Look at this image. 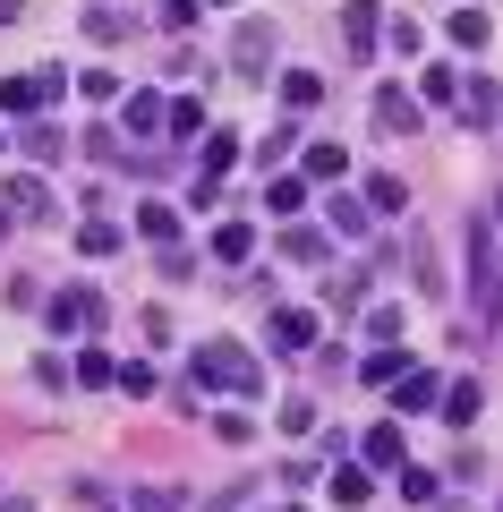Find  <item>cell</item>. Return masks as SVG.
<instances>
[{"mask_svg":"<svg viewBox=\"0 0 503 512\" xmlns=\"http://www.w3.org/2000/svg\"><path fill=\"white\" fill-rule=\"evenodd\" d=\"M231 163H239V137H231V128H205V146H197V171H205V180H222Z\"/></svg>","mask_w":503,"mask_h":512,"instance_id":"cell-16","label":"cell"},{"mask_svg":"<svg viewBox=\"0 0 503 512\" xmlns=\"http://www.w3.org/2000/svg\"><path fill=\"white\" fill-rule=\"evenodd\" d=\"M111 384H120V393H137V402H154V393H162L154 359H120V376H111Z\"/></svg>","mask_w":503,"mask_h":512,"instance_id":"cell-29","label":"cell"},{"mask_svg":"<svg viewBox=\"0 0 503 512\" xmlns=\"http://www.w3.org/2000/svg\"><path fill=\"white\" fill-rule=\"evenodd\" d=\"M435 487H444L435 470H410V461H401V495H410V504H435Z\"/></svg>","mask_w":503,"mask_h":512,"instance_id":"cell-37","label":"cell"},{"mask_svg":"<svg viewBox=\"0 0 503 512\" xmlns=\"http://www.w3.org/2000/svg\"><path fill=\"white\" fill-rule=\"evenodd\" d=\"M162 128H171V137H205V111L197 103H171V111H162Z\"/></svg>","mask_w":503,"mask_h":512,"instance_id":"cell-36","label":"cell"},{"mask_svg":"<svg viewBox=\"0 0 503 512\" xmlns=\"http://www.w3.org/2000/svg\"><path fill=\"white\" fill-rule=\"evenodd\" d=\"M342 43H350V60H367L384 43V0H350L342 9Z\"/></svg>","mask_w":503,"mask_h":512,"instance_id":"cell-8","label":"cell"},{"mask_svg":"<svg viewBox=\"0 0 503 512\" xmlns=\"http://www.w3.org/2000/svg\"><path fill=\"white\" fill-rule=\"evenodd\" d=\"M324 103V77H307V69H282V111H316Z\"/></svg>","mask_w":503,"mask_h":512,"instance_id":"cell-23","label":"cell"},{"mask_svg":"<svg viewBox=\"0 0 503 512\" xmlns=\"http://www.w3.org/2000/svg\"><path fill=\"white\" fill-rule=\"evenodd\" d=\"M342 171H350L342 146H307V154H299V180H342Z\"/></svg>","mask_w":503,"mask_h":512,"instance_id":"cell-25","label":"cell"},{"mask_svg":"<svg viewBox=\"0 0 503 512\" xmlns=\"http://www.w3.org/2000/svg\"><path fill=\"white\" fill-rule=\"evenodd\" d=\"M231 69H239V77H265V69H273V18H248V26L231 35Z\"/></svg>","mask_w":503,"mask_h":512,"instance_id":"cell-7","label":"cell"},{"mask_svg":"<svg viewBox=\"0 0 503 512\" xmlns=\"http://www.w3.org/2000/svg\"><path fill=\"white\" fill-rule=\"evenodd\" d=\"M367 205H376V214H401V205H410V188H401L393 171H376V180H367Z\"/></svg>","mask_w":503,"mask_h":512,"instance_id":"cell-33","label":"cell"},{"mask_svg":"<svg viewBox=\"0 0 503 512\" xmlns=\"http://www.w3.org/2000/svg\"><path fill=\"white\" fill-rule=\"evenodd\" d=\"M248 248H256L248 222H222V231H214V265H248Z\"/></svg>","mask_w":503,"mask_h":512,"instance_id":"cell-26","label":"cell"},{"mask_svg":"<svg viewBox=\"0 0 503 512\" xmlns=\"http://www.w3.org/2000/svg\"><path fill=\"white\" fill-rule=\"evenodd\" d=\"M60 94H69V69H18V77H0V111H9V120H35V111H52Z\"/></svg>","mask_w":503,"mask_h":512,"instance_id":"cell-3","label":"cell"},{"mask_svg":"<svg viewBox=\"0 0 503 512\" xmlns=\"http://www.w3.org/2000/svg\"><path fill=\"white\" fill-rule=\"evenodd\" d=\"M0 154H9V137H0Z\"/></svg>","mask_w":503,"mask_h":512,"instance_id":"cell-43","label":"cell"},{"mask_svg":"<svg viewBox=\"0 0 503 512\" xmlns=\"http://www.w3.org/2000/svg\"><path fill=\"white\" fill-rule=\"evenodd\" d=\"M324 495H333V504H342V512H359L367 495H376V470H367V461H342V470H333V487H324Z\"/></svg>","mask_w":503,"mask_h":512,"instance_id":"cell-10","label":"cell"},{"mask_svg":"<svg viewBox=\"0 0 503 512\" xmlns=\"http://www.w3.org/2000/svg\"><path fill=\"white\" fill-rule=\"evenodd\" d=\"M52 214V188L35 180V171H18V180H0V222H43Z\"/></svg>","mask_w":503,"mask_h":512,"instance_id":"cell-6","label":"cell"},{"mask_svg":"<svg viewBox=\"0 0 503 512\" xmlns=\"http://www.w3.org/2000/svg\"><path fill=\"white\" fill-rule=\"evenodd\" d=\"M486 35H495L486 9H452V43H461V52H486Z\"/></svg>","mask_w":503,"mask_h":512,"instance_id":"cell-24","label":"cell"},{"mask_svg":"<svg viewBox=\"0 0 503 512\" xmlns=\"http://www.w3.org/2000/svg\"><path fill=\"white\" fill-rule=\"evenodd\" d=\"M77 26H86L94 43H128V35H137V18H128V9H86Z\"/></svg>","mask_w":503,"mask_h":512,"instance_id":"cell-21","label":"cell"},{"mask_svg":"<svg viewBox=\"0 0 503 512\" xmlns=\"http://www.w3.org/2000/svg\"><path fill=\"white\" fill-rule=\"evenodd\" d=\"M299 205H307V180L299 171H273L265 180V214H299Z\"/></svg>","mask_w":503,"mask_h":512,"instance_id":"cell-20","label":"cell"},{"mask_svg":"<svg viewBox=\"0 0 503 512\" xmlns=\"http://www.w3.org/2000/svg\"><path fill=\"white\" fill-rule=\"evenodd\" d=\"M77 94H86V103H120V77L111 69H77Z\"/></svg>","mask_w":503,"mask_h":512,"instance_id":"cell-34","label":"cell"},{"mask_svg":"<svg viewBox=\"0 0 503 512\" xmlns=\"http://www.w3.org/2000/svg\"><path fill=\"white\" fill-rule=\"evenodd\" d=\"M0 512H35V504H26V495H0Z\"/></svg>","mask_w":503,"mask_h":512,"instance_id":"cell-41","label":"cell"},{"mask_svg":"<svg viewBox=\"0 0 503 512\" xmlns=\"http://www.w3.org/2000/svg\"><path fill=\"white\" fill-rule=\"evenodd\" d=\"M418 103H461V69L452 60H427L418 69Z\"/></svg>","mask_w":503,"mask_h":512,"instance_id":"cell-15","label":"cell"},{"mask_svg":"<svg viewBox=\"0 0 503 512\" xmlns=\"http://www.w3.org/2000/svg\"><path fill=\"white\" fill-rule=\"evenodd\" d=\"M282 512H299V504H282Z\"/></svg>","mask_w":503,"mask_h":512,"instance_id":"cell-44","label":"cell"},{"mask_svg":"<svg viewBox=\"0 0 503 512\" xmlns=\"http://www.w3.org/2000/svg\"><path fill=\"white\" fill-rule=\"evenodd\" d=\"M128 512H180V495H171V487H137V495H128Z\"/></svg>","mask_w":503,"mask_h":512,"instance_id":"cell-39","label":"cell"},{"mask_svg":"<svg viewBox=\"0 0 503 512\" xmlns=\"http://www.w3.org/2000/svg\"><path fill=\"white\" fill-rule=\"evenodd\" d=\"M324 222H333L342 239H359V231H367L376 214H367V197H333V205H324Z\"/></svg>","mask_w":503,"mask_h":512,"instance_id":"cell-28","label":"cell"},{"mask_svg":"<svg viewBox=\"0 0 503 512\" xmlns=\"http://www.w3.org/2000/svg\"><path fill=\"white\" fill-rule=\"evenodd\" d=\"M393 402H401V419H427V410H444V376H435V367H401Z\"/></svg>","mask_w":503,"mask_h":512,"instance_id":"cell-5","label":"cell"},{"mask_svg":"<svg viewBox=\"0 0 503 512\" xmlns=\"http://www.w3.org/2000/svg\"><path fill=\"white\" fill-rule=\"evenodd\" d=\"M418 120H427V103H418L410 86H384V94H376V128H384V137H410Z\"/></svg>","mask_w":503,"mask_h":512,"instance_id":"cell-9","label":"cell"},{"mask_svg":"<svg viewBox=\"0 0 503 512\" xmlns=\"http://www.w3.org/2000/svg\"><path fill=\"white\" fill-rule=\"evenodd\" d=\"M290 146H307V137H299V120L282 111V120H273V137L256 146V163H265V171H282V163H290Z\"/></svg>","mask_w":503,"mask_h":512,"instance_id":"cell-18","label":"cell"},{"mask_svg":"<svg viewBox=\"0 0 503 512\" xmlns=\"http://www.w3.org/2000/svg\"><path fill=\"white\" fill-rule=\"evenodd\" d=\"M214 436H222V444H248V436H256V419H248V402H239V410H222V419H214Z\"/></svg>","mask_w":503,"mask_h":512,"instance_id":"cell-38","label":"cell"},{"mask_svg":"<svg viewBox=\"0 0 503 512\" xmlns=\"http://www.w3.org/2000/svg\"><path fill=\"white\" fill-rule=\"evenodd\" d=\"M120 248V222H77V256H111Z\"/></svg>","mask_w":503,"mask_h":512,"instance_id":"cell-32","label":"cell"},{"mask_svg":"<svg viewBox=\"0 0 503 512\" xmlns=\"http://www.w3.org/2000/svg\"><path fill=\"white\" fill-rule=\"evenodd\" d=\"M401 367H410V350H393V342H384V350H367V359H359V376H367V384H393Z\"/></svg>","mask_w":503,"mask_h":512,"instance_id":"cell-31","label":"cell"},{"mask_svg":"<svg viewBox=\"0 0 503 512\" xmlns=\"http://www.w3.org/2000/svg\"><path fill=\"white\" fill-rule=\"evenodd\" d=\"M197 9H205V0H154V26L180 35V26H197Z\"/></svg>","mask_w":503,"mask_h":512,"instance_id":"cell-35","label":"cell"},{"mask_svg":"<svg viewBox=\"0 0 503 512\" xmlns=\"http://www.w3.org/2000/svg\"><path fill=\"white\" fill-rule=\"evenodd\" d=\"M469 299H478V316H486V325L503 316V265H495V222H469Z\"/></svg>","mask_w":503,"mask_h":512,"instance_id":"cell-2","label":"cell"},{"mask_svg":"<svg viewBox=\"0 0 503 512\" xmlns=\"http://www.w3.org/2000/svg\"><path fill=\"white\" fill-rule=\"evenodd\" d=\"M359 461H367V470H401V427H393V419H384V427H367Z\"/></svg>","mask_w":503,"mask_h":512,"instance_id":"cell-17","label":"cell"},{"mask_svg":"<svg viewBox=\"0 0 503 512\" xmlns=\"http://www.w3.org/2000/svg\"><path fill=\"white\" fill-rule=\"evenodd\" d=\"M111 376H120V359H111V350H94V342L77 350V384H86V393H103Z\"/></svg>","mask_w":503,"mask_h":512,"instance_id":"cell-27","label":"cell"},{"mask_svg":"<svg viewBox=\"0 0 503 512\" xmlns=\"http://www.w3.org/2000/svg\"><path fill=\"white\" fill-rule=\"evenodd\" d=\"M205 9H222V0H205Z\"/></svg>","mask_w":503,"mask_h":512,"instance_id":"cell-42","label":"cell"},{"mask_svg":"<svg viewBox=\"0 0 503 512\" xmlns=\"http://www.w3.org/2000/svg\"><path fill=\"white\" fill-rule=\"evenodd\" d=\"M188 376H197V393H222V402H256V393H265V367L239 342H205L197 359H188Z\"/></svg>","mask_w":503,"mask_h":512,"instance_id":"cell-1","label":"cell"},{"mask_svg":"<svg viewBox=\"0 0 503 512\" xmlns=\"http://www.w3.org/2000/svg\"><path fill=\"white\" fill-rule=\"evenodd\" d=\"M162 111H171V103H162V94H145V86H137V94H120V120L137 128V137H162Z\"/></svg>","mask_w":503,"mask_h":512,"instance_id":"cell-13","label":"cell"},{"mask_svg":"<svg viewBox=\"0 0 503 512\" xmlns=\"http://www.w3.org/2000/svg\"><path fill=\"white\" fill-rule=\"evenodd\" d=\"M273 350H282V359L290 350H316V316L307 308H273Z\"/></svg>","mask_w":503,"mask_h":512,"instance_id":"cell-11","label":"cell"},{"mask_svg":"<svg viewBox=\"0 0 503 512\" xmlns=\"http://www.w3.org/2000/svg\"><path fill=\"white\" fill-rule=\"evenodd\" d=\"M26 18V0H0V26H18Z\"/></svg>","mask_w":503,"mask_h":512,"instance_id":"cell-40","label":"cell"},{"mask_svg":"<svg viewBox=\"0 0 503 512\" xmlns=\"http://www.w3.org/2000/svg\"><path fill=\"white\" fill-rule=\"evenodd\" d=\"M461 111H469V120H503V94H495V77H469V86H461Z\"/></svg>","mask_w":503,"mask_h":512,"instance_id":"cell-19","label":"cell"},{"mask_svg":"<svg viewBox=\"0 0 503 512\" xmlns=\"http://www.w3.org/2000/svg\"><path fill=\"white\" fill-rule=\"evenodd\" d=\"M282 256H290V265H324V256H333V239L299 222V231H282Z\"/></svg>","mask_w":503,"mask_h":512,"instance_id":"cell-22","label":"cell"},{"mask_svg":"<svg viewBox=\"0 0 503 512\" xmlns=\"http://www.w3.org/2000/svg\"><path fill=\"white\" fill-rule=\"evenodd\" d=\"M18 146H26V163H60V154H69V137H60V128H52V120H43V111H35V120H26V137H18Z\"/></svg>","mask_w":503,"mask_h":512,"instance_id":"cell-14","label":"cell"},{"mask_svg":"<svg viewBox=\"0 0 503 512\" xmlns=\"http://www.w3.org/2000/svg\"><path fill=\"white\" fill-rule=\"evenodd\" d=\"M478 410H486V384H444V427H478Z\"/></svg>","mask_w":503,"mask_h":512,"instance_id":"cell-12","label":"cell"},{"mask_svg":"<svg viewBox=\"0 0 503 512\" xmlns=\"http://www.w3.org/2000/svg\"><path fill=\"white\" fill-rule=\"evenodd\" d=\"M43 316H52L60 342H94V333H103V291H86V282H77V291H52Z\"/></svg>","mask_w":503,"mask_h":512,"instance_id":"cell-4","label":"cell"},{"mask_svg":"<svg viewBox=\"0 0 503 512\" xmlns=\"http://www.w3.org/2000/svg\"><path fill=\"white\" fill-rule=\"evenodd\" d=\"M137 231L154 239V248H171V239H180V214H171V205H137Z\"/></svg>","mask_w":503,"mask_h":512,"instance_id":"cell-30","label":"cell"}]
</instances>
